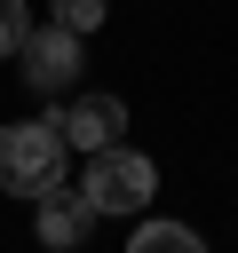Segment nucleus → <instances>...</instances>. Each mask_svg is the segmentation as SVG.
<instances>
[{
  "label": "nucleus",
  "mask_w": 238,
  "mask_h": 253,
  "mask_svg": "<svg viewBox=\"0 0 238 253\" xmlns=\"http://www.w3.org/2000/svg\"><path fill=\"white\" fill-rule=\"evenodd\" d=\"M63 158H71V142L56 134V119H16V126H0V190L40 198V190L63 182Z\"/></svg>",
  "instance_id": "1"
},
{
  "label": "nucleus",
  "mask_w": 238,
  "mask_h": 253,
  "mask_svg": "<svg viewBox=\"0 0 238 253\" xmlns=\"http://www.w3.org/2000/svg\"><path fill=\"white\" fill-rule=\"evenodd\" d=\"M79 190H87L95 213H143L159 198V166L143 150H127V142H103V150H87V182Z\"/></svg>",
  "instance_id": "2"
},
{
  "label": "nucleus",
  "mask_w": 238,
  "mask_h": 253,
  "mask_svg": "<svg viewBox=\"0 0 238 253\" xmlns=\"http://www.w3.org/2000/svg\"><path fill=\"white\" fill-rule=\"evenodd\" d=\"M16 63H24V79L40 87V95H71L79 87V32H63V24H48V32H24V47H16Z\"/></svg>",
  "instance_id": "3"
},
{
  "label": "nucleus",
  "mask_w": 238,
  "mask_h": 253,
  "mask_svg": "<svg viewBox=\"0 0 238 253\" xmlns=\"http://www.w3.org/2000/svg\"><path fill=\"white\" fill-rule=\"evenodd\" d=\"M95 221H103V213L87 206V190H63V182H56V190H40V198H32V229H40V245H48V253H79Z\"/></svg>",
  "instance_id": "4"
},
{
  "label": "nucleus",
  "mask_w": 238,
  "mask_h": 253,
  "mask_svg": "<svg viewBox=\"0 0 238 253\" xmlns=\"http://www.w3.org/2000/svg\"><path fill=\"white\" fill-rule=\"evenodd\" d=\"M48 119H56V134H63L71 150H103V142H119L127 103H119V95H79V103H63V111H48Z\"/></svg>",
  "instance_id": "5"
},
{
  "label": "nucleus",
  "mask_w": 238,
  "mask_h": 253,
  "mask_svg": "<svg viewBox=\"0 0 238 253\" xmlns=\"http://www.w3.org/2000/svg\"><path fill=\"white\" fill-rule=\"evenodd\" d=\"M127 253H206V237L182 229V221H143V229L127 237Z\"/></svg>",
  "instance_id": "6"
},
{
  "label": "nucleus",
  "mask_w": 238,
  "mask_h": 253,
  "mask_svg": "<svg viewBox=\"0 0 238 253\" xmlns=\"http://www.w3.org/2000/svg\"><path fill=\"white\" fill-rule=\"evenodd\" d=\"M56 24H63V32H79V40H87V32H95V24H103V0H56Z\"/></svg>",
  "instance_id": "7"
},
{
  "label": "nucleus",
  "mask_w": 238,
  "mask_h": 253,
  "mask_svg": "<svg viewBox=\"0 0 238 253\" xmlns=\"http://www.w3.org/2000/svg\"><path fill=\"white\" fill-rule=\"evenodd\" d=\"M24 32H32L24 0H0V55H16V47H24Z\"/></svg>",
  "instance_id": "8"
}]
</instances>
